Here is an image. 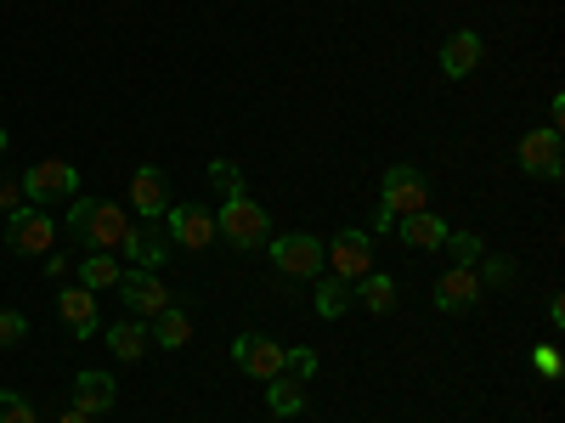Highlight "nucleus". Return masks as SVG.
<instances>
[{
	"label": "nucleus",
	"mask_w": 565,
	"mask_h": 423,
	"mask_svg": "<svg viewBox=\"0 0 565 423\" xmlns=\"http://www.w3.org/2000/svg\"><path fill=\"white\" fill-rule=\"evenodd\" d=\"M447 231H452V226H447L441 215H430V209H418V215H402V220H396V238H402L407 249H441Z\"/></svg>",
	"instance_id": "18"
},
{
	"label": "nucleus",
	"mask_w": 565,
	"mask_h": 423,
	"mask_svg": "<svg viewBox=\"0 0 565 423\" xmlns=\"http://www.w3.org/2000/svg\"><path fill=\"white\" fill-rule=\"evenodd\" d=\"M537 372H543V379H554V372H559V356H554V350H548V345H543V350H537Z\"/></svg>",
	"instance_id": "31"
},
{
	"label": "nucleus",
	"mask_w": 565,
	"mask_h": 423,
	"mask_svg": "<svg viewBox=\"0 0 565 423\" xmlns=\"http://www.w3.org/2000/svg\"><path fill=\"white\" fill-rule=\"evenodd\" d=\"M424 204H430V181H424V170L418 164H396V170H385V186H380V209L385 215H418Z\"/></svg>",
	"instance_id": "4"
},
{
	"label": "nucleus",
	"mask_w": 565,
	"mask_h": 423,
	"mask_svg": "<svg viewBox=\"0 0 565 423\" xmlns=\"http://www.w3.org/2000/svg\"><path fill=\"white\" fill-rule=\"evenodd\" d=\"M7 243L18 254H45V249L57 243V220L40 215V204H23V209L7 215Z\"/></svg>",
	"instance_id": "8"
},
{
	"label": "nucleus",
	"mask_w": 565,
	"mask_h": 423,
	"mask_svg": "<svg viewBox=\"0 0 565 423\" xmlns=\"http://www.w3.org/2000/svg\"><path fill=\"white\" fill-rule=\"evenodd\" d=\"M119 260L114 254H85L79 260V289H90V294H103V289H114V282H119Z\"/></svg>",
	"instance_id": "24"
},
{
	"label": "nucleus",
	"mask_w": 565,
	"mask_h": 423,
	"mask_svg": "<svg viewBox=\"0 0 565 423\" xmlns=\"http://www.w3.org/2000/svg\"><path fill=\"white\" fill-rule=\"evenodd\" d=\"M7 148H12V135H7V130H0V159H7Z\"/></svg>",
	"instance_id": "33"
},
{
	"label": "nucleus",
	"mask_w": 565,
	"mask_h": 423,
	"mask_svg": "<svg viewBox=\"0 0 565 423\" xmlns=\"http://www.w3.org/2000/svg\"><path fill=\"white\" fill-rule=\"evenodd\" d=\"M74 238L90 249V254H114L125 243V231H130V215L119 204H103V198H68V220H63Z\"/></svg>",
	"instance_id": "1"
},
{
	"label": "nucleus",
	"mask_w": 565,
	"mask_h": 423,
	"mask_svg": "<svg viewBox=\"0 0 565 423\" xmlns=\"http://www.w3.org/2000/svg\"><path fill=\"white\" fill-rule=\"evenodd\" d=\"M373 271V231H362V226H345L334 243H328V276H345V282H356V276H367Z\"/></svg>",
	"instance_id": "7"
},
{
	"label": "nucleus",
	"mask_w": 565,
	"mask_h": 423,
	"mask_svg": "<svg viewBox=\"0 0 565 423\" xmlns=\"http://www.w3.org/2000/svg\"><path fill=\"white\" fill-rule=\"evenodd\" d=\"M130 209H136L141 220H164L170 193H164V175H159L153 164H141V170L130 175Z\"/></svg>",
	"instance_id": "16"
},
{
	"label": "nucleus",
	"mask_w": 565,
	"mask_h": 423,
	"mask_svg": "<svg viewBox=\"0 0 565 423\" xmlns=\"http://www.w3.org/2000/svg\"><path fill=\"white\" fill-rule=\"evenodd\" d=\"M266 249H271V265L282 276H322L328 271V243H317L311 231H282Z\"/></svg>",
	"instance_id": "3"
},
{
	"label": "nucleus",
	"mask_w": 565,
	"mask_h": 423,
	"mask_svg": "<svg viewBox=\"0 0 565 423\" xmlns=\"http://www.w3.org/2000/svg\"><path fill=\"white\" fill-rule=\"evenodd\" d=\"M0 423H40V417H34V406L18 390H0Z\"/></svg>",
	"instance_id": "27"
},
{
	"label": "nucleus",
	"mask_w": 565,
	"mask_h": 423,
	"mask_svg": "<svg viewBox=\"0 0 565 423\" xmlns=\"http://www.w3.org/2000/svg\"><path fill=\"white\" fill-rule=\"evenodd\" d=\"M12 209H23V186L18 181H0V215H12Z\"/></svg>",
	"instance_id": "30"
},
{
	"label": "nucleus",
	"mask_w": 565,
	"mask_h": 423,
	"mask_svg": "<svg viewBox=\"0 0 565 423\" xmlns=\"http://www.w3.org/2000/svg\"><path fill=\"white\" fill-rule=\"evenodd\" d=\"M125 260H136V271H159L164 260H170V238H164V226L159 220H130V231H125Z\"/></svg>",
	"instance_id": "11"
},
{
	"label": "nucleus",
	"mask_w": 565,
	"mask_h": 423,
	"mask_svg": "<svg viewBox=\"0 0 565 423\" xmlns=\"http://www.w3.org/2000/svg\"><path fill=\"white\" fill-rule=\"evenodd\" d=\"M232 361H238L249 379H277L282 372V345H271V339H260V334H238L232 339Z\"/></svg>",
	"instance_id": "12"
},
{
	"label": "nucleus",
	"mask_w": 565,
	"mask_h": 423,
	"mask_svg": "<svg viewBox=\"0 0 565 423\" xmlns=\"http://www.w3.org/2000/svg\"><path fill=\"white\" fill-rule=\"evenodd\" d=\"M57 316H63V327H68L74 339H90V334L103 327V316H97V294L79 289V282L57 294Z\"/></svg>",
	"instance_id": "15"
},
{
	"label": "nucleus",
	"mask_w": 565,
	"mask_h": 423,
	"mask_svg": "<svg viewBox=\"0 0 565 423\" xmlns=\"http://www.w3.org/2000/svg\"><path fill=\"white\" fill-rule=\"evenodd\" d=\"M436 305H441L447 316H463L469 305H481V276H476V265H452V271H441V282H436Z\"/></svg>",
	"instance_id": "13"
},
{
	"label": "nucleus",
	"mask_w": 565,
	"mask_h": 423,
	"mask_svg": "<svg viewBox=\"0 0 565 423\" xmlns=\"http://www.w3.org/2000/svg\"><path fill=\"white\" fill-rule=\"evenodd\" d=\"M521 170H526V175H537V181H554V175L565 170V135H559L554 124H543V130L521 135Z\"/></svg>",
	"instance_id": "9"
},
{
	"label": "nucleus",
	"mask_w": 565,
	"mask_h": 423,
	"mask_svg": "<svg viewBox=\"0 0 565 423\" xmlns=\"http://www.w3.org/2000/svg\"><path fill=\"white\" fill-rule=\"evenodd\" d=\"M148 345H153V334H148V322H141V316L108 327V350H114L119 361H141V356H148Z\"/></svg>",
	"instance_id": "20"
},
{
	"label": "nucleus",
	"mask_w": 565,
	"mask_h": 423,
	"mask_svg": "<svg viewBox=\"0 0 565 423\" xmlns=\"http://www.w3.org/2000/svg\"><path fill=\"white\" fill-rule=\"evenodd\" d=\"M282 372H295V379L311 384V379H317V350H306V345H300V350H282Z\"/></svg>",
	"instance_id": "28"
},
{
	"label": "nucleus",
	"mask_w": 565,
	"mask_h": 423,
	"mask_svg": "<svg viewBox=\"0 0 565 423\" xmlns=\"http://www.w3.org/2000/svg\"><path fill=\"white\" fill-rule=\"evenodd\" d=\"M57 423H90V417H85V412H74V406H68V412H63V417H57Z\"/></svg>",
	"instance_id": "32"
},
{
	"label": "nucleus",
	"mask_w": 565,
	"mask_h": 423,
	"mask_svg": "<svg viewBox=\"0 0 565 423\" xmlns=\"http://www.w3.org/2000/svg\"><path fill=\"white\" fill-rule=\"evenodd\" d=\"M164 238H175L181 249H210L215 243V209L210 204H175V209H164Z\"/></svg>",
	"instance_id": "5"
},
{
	"label": "nucleus",
	"mask_w": 565,
	"mask_h": 423,
	"mask_svg": "<svg viewBox=\"0 0 565 423\" xmlns=\"http://www.w3.org/2000/svg\"><path fill=\"white\" fill-rule=\"evenodd\" d=\"M148 334H153V345H159V350H181L186 339H193V322H186V311H181V305H164V311L148 322Z\"/></svg>",
	"instance_id": "21"
},
{
	"label": "nucleus",
	"mask_w": 565,
	"mask_h": 423,
	"mask_svg": "<svg viewBox=\"0 0 565 423\" xmlns=\"http://www.w3.org/2000/svg\"><path fill=\"white\" fill-rule=\"evenodd\" d=\"M345 311H351V282L322 271V276H317V316H322V322H340Z\"/></svg>",
	"instance_id": "23"
},
{
	"label": "nucleus",
	"mask_w": 565,
	"mask_h": 423,
	"mask_svg": "<svg viewBox=\"0 0 565 423\" xmlns=\"http://www.w3.org/2000/svg\"><path fill=\"white\" fill-rule=\"evenodd\" d=\"M481 57H487V40H481L476 29H458V34H447V40H441V74H447V79L476 74V68H481Z\"/></svg>",
	"instance_id": "14"
},
{
	"label": "nucleus",
	"mask_w": 565,
	"mask_h": 423,
	"mask_svg": "<svg viewBox=\"0 0 565 423\" xmlns=\"http://www.w3.org/2000/svg\"><path fill=\"white\" fill-rule=\"evenodd\" d=\"M215 238H226L232 249H260V243H271V215L260 209V198H249V193H238V198H226L221 209H215Z\"/></svg>",
	"instance_id": "2"
},
{
	"label": "nucleus",
	"mask_w": 565,
	"mask_h": 423,
	"mask_svg": "<svg viewBox=\"0 0 565 423\" xmlns=\"http://www.w3.org/2000/svg\"><path fill=\"white\" fill-rule=\"evenodd\" d=\"M114 289L125 294V305H130L141 322H153V316L170 305V289H164V282H159L153 271H119V282H114Z\"/></svg>",
	"instance_id": "10"
},
{
	"label": "nucleus",
	"mask_w": 565,
	"mask_h": 423,
	"mask_svg": "<svg viewBox=\"0 0 565 423\" xmlns=\"http://www.w3.org/2000/svg\"><path fill=\"white\" fill-rule=\"evenodd\" d=\"M351 300H356L362 311H373V316H385V311L396 305V276H385V271L356 276V282H351Z\"/></svg>",
	"instance_id": "19"
},
{
	"label": "nucleus",
	"mask_w": 565,
	"mask_h": 423,
	"mask_svg": "<svg viewBox=\"0 0 565 423\" xmlns=\"http://www.w3.org/2000/svg\"><path fill=\"white\" fill-rule=\"evenodd\" d=\"M266 406H271L277 417L306 412V379H295V372H277V379H266Z\"/></svg>",
	"instance_id": "22"
},
{
	"label": "nucleus",
	"mask_w": 565,
	"mask_h": 423,
	"mask_svg": "<svg viewBox=\"0 0 565 423\" xmlns=\"http://www.w3.org/2000/svg\"><path fill=\"white\" fill-rule=\"evenodd\" d=\"M447 249H452L458 265H476L481 260V238H476V231H447Z\"/></svg>",
	"instance_id": "26"
},
{
	"label": "nucleus",
	"mask_w": 565,
	"mask_h": 423,
	"mask_svg": "<svg viewBox=\"0 0 565 423\" xmlns=\"http://www.w3.org/2000/svg\"><path fill=\"white\" fill-rule=\"evenodd\" d=\"M114 401H119L114 372H79V379H74V412H85V417H103Z\"/></svg>",
	"instance_id": "17"
},
{
	"label": "nucleus",
	"mask_w": 565,
	"mask_h": 423,
	"mask_svg": "<svg viewBox=\"0 0 565 423\" xmlns=\"http://www.w3.org/2000/svg\"><path fill=\"white\" fill-rule=\"evenodd\" d=\"M23 334H29V322H23L18 311H0V350H12V345H23Z\"/></svg>",
	"instance_id": "29"
},
{
	"label": "nucleus",
	"mask_w": 565,
	"mask_h": 423,
	"mask_svg": "<svg viewBox=\"0 0 565 423\" xmlns=\"http://www.w3.org/2000/svg\"><path fill=\"white\" fill-rule=\"evenodd\" d=\"M18 186H23L29 204H57V198H74V193H79V170L63 164V159H45V164H34Z\"/></svg>",
	"instance_id": "6"
},
{
	"label": "nucleus",
	"mask_w": 565,
	"mask_h": 423,
	"mask_svg": "<svg viewBox=\"0 0 565 423\" xmlns=\"http://www.w3.org/2000/svg\"><path fill=\"white\" fill-rule=\"evenodd\" d=\"M215 186H221V198H238L244 193V170L232 164V159H210V170H204Z\"/></svg>",
	"instance_id": "25"
}]
</instances>
